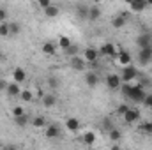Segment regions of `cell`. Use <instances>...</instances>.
Here are the masks:
<instances>
[{
  "instance_id": "1",
  "label": "cell",
  "mask_w": 152,
  "mask_h": 150,
  "mask_svg": "<svg viewBox=\"0 0 152 150\" xmlns=\"http://www.w3.org/2000/svg\"><path fill=\"white\" fill-rule=\"evenodd\" d=\"M120 92H122L124 97L131 99L133 103H143L145 97H147V92L143 90V85H131V83L126 85V83H122Z\"/></svg>"
},
{
  "instance_id": "2",
  "label": "cell",
  "mask_w": 152,
  "mask_h": 150,
  "mask_svg": "<svg viewBox=\"0 0 152 150\" xmlns=\"http://www.w3.org/2000/svg\"><path fill=\"white\" fill-rule=\"evenodd\" d=\"M136 76H138V71H136L133 66H127V67L122 69V73H120V79H122V83L129 85V83H133V81L136 79Z\"/></svg>"
},
{
  "instance_id": "3",
  "label": "cell",
  "mask_w": 152,
  "mask_h": 150,
  "mask_svg": "<svg viewBox=\"0 0 152 150\" xmlns=\"http://www.w3.org/2000/svg\"><path fill=\"white\" fill-rule=\"evenodd\" d=\"M104 83H106V87H108L110 90H120V87H122L120 74H117V73H110V74L106 76Z\"/></svg>"
},
{
  "instance_id": "4",
  "label": "cell",
  "mask_w": 152,
  "mask_h": 150,
  "mask_svg": "<svg viewBox=\"0 0 152 150\" xmlns=\"http://www.w3.org/2000/svg\"><path fill=\"white\" fill-rule=\"evenodd\" d=\"M99 50H96V48H87L85 51H83V60L87 62V66H90V64H96L97 60H99Z\"/></svg>"
},
{
  "instance_id": "5",
  "label": "cell",
  "mask_w": 152,
  "mask_h": 150,
  "mask_svg": "<svg viewBox=\"0 0 152 150\" xmlns=\"http://www.w3.org/2000/svg\"><path fill=\"white\" fill-rule=\"evenodd\" d=\"M117 53H118V50L113 46V42H104L99 48V55H103V57H117Z\"/></svg>"
},
{
  "instance_id": "6",
  "label": "cell",
  "mask_w": 152,
  "mask_h": 150,
  "mask_svg": "<svg viewBox=\"0 0 152 150\" xmlns=\"http://www.w3.org/2000/svg\"><path fill=\"white\" fill-rule=\"evenodd\" d=\"M117 60H118V64H120V66L127 67V66H131L133 57H131V53H129L127 50H118V53H117Z\"/></svg>"
},
{
  "instance_id": "7",
  "label": "cell",
  "mask_w": 152,
  "mask_h": 150,
  "mask_svg": "<svg viewBox=\"0 0 152 150\" xmlns=\"http://www.w3.org/2000/svg\"><path fill=\"white\" fill-rule=\"evenodd\" d=\"M138 60H140L142 66L151 64L152 62V46L151 48H143V50H140V53H138Z\"/></svg>"
},
{
  "instance_id": "8",
  "label": "cell",
  "mask_w": 152,
  "mask_h": 150,
  "mask_svg": "<svg viewBox=\"0 0 152 150\" xmlns=\"http://www.w3.org/2000/svg\"><path fill=\"white\" fill-rule=\"evenodd\" d=\"M60 134H62L60 125H57V124H50V125H46V138H48V140H55V138H58Z\"/></svg>"
},
{
  "instance_id": "9",
  "label": "cell",
  "mask_w": 152,
  "mask_h": 150,
  "mask_svg": "<svg viewBox=\"0 0 152 150\" xmlns=\"http://www.w3.org/2000/svg\"><path fill=\"white\" fill-rule=\"evenodd\" d=\"M136 44L140 46V50H143V48H151L152 46V36L151 34H147V32L140 34V36L136 37Z\"/></svg>"
},
{
  "instance_id": "10",
  "label": "cell",
  "mask_w": 152,
  "mask_h": 150,
  "mask_svg": "<svg viewBox=\"0 0 152 150\" xmlns=\"http://www.w3.org/2000/svg\"><path fill=\"white\" fill-rule=\"evenodd\" d=\"M69 66H71V69H75V71H85L87 62L83 60V57H73V58H69Z\"/></svg>"
},
{
  "instance_id": "11",
  "label": "cell",
  "mask_w": 152,
  "mask_h": 150,
  "mask_svg": "<svg viewBox=\"0 0 152 150\" xmlns=\"http://www.w3.org/2000/svg\"><path fill=\"white\" fill-rule=\"evenodd\" d=\"M103 14V9L99 5H88V21H97Z\"/></svg>"
},
{
  "instance_id": "12",
  "label": "cell",
  "mask_w": 152,
  "mask_h": 150,
  "mask_svg": "<svg viewBox=\"0 0 152 150\" xmlns=\"http://www.w3.org/2000/svg\"><path fill=\"white\" fill-rule=\"evenodd\" d=\"M122 118H124V122H126V124H134V122L140 118V111H138V110H133V108H129V111L126 113Z\"/></svg>"
},
{
  "instance_id": "13",
  "label": "cell",
  "mask_w": 152,
  "mask_h": 150,
  "mask_svg": "<svg viewBox=\"0 0 152 150\" xmlns=\"http://www.w3.org/2000/svg\"><path fill=\"white\" fill-rule=\"evenodd\" d=\"M25 79H27V73H25V69L16 67V69H14V73H12V81H14V83H18V85H21Z\"/></svg>"
},
{
  "instance_id": "14",
  "label": "cell",
  "mask_w": 152,
  "mask_h": 150,
  "mask_svg": "<svg viewBox=\"0 0 152 150\" xmlns=\"http://www.w3.org/2000/svg\"><path fill=\"white\" fill-rule=\"evenodd\" d=\"M149 7V4L147 2H142V0H133L131 4H129V9L133 11V12H142V11H145Z\"/></svg>"
},
{
  "instance_id": "15",
  "label": "cell",
  "mask_w": 152,
  "mask_h": 150,
  "mask_svg": "<svg viewBox=\"0 0 152 150\" xmlns=\"http://www.w3.org/2000/svg\"><path fill=\"white\" fill-rule=\"evenodd\" d=\"M7 95L9 97H20V94H21V88H20V85L18 83H14V81H11L9 85H7Z\"/></svg>"
},
{
  "instance_id": "16",
  "label": "cell",
  "mask_w": 152,
  "mask_h": 150,
  "mask_svg": "<svg viewBox=\"0 0 152 150\" xmlns=\"http://www.w3.org/2000/svg\"><path fill=\"white\" fill-rule=\"evenodd\" d=\"M85 81H87L88 87H97V85H99V76H97L96 71H88V73L85 74Z\"/></svg>"
},
{
  "instance_id": "17",
  "label": "cell",
  "mask_w": 152,
  "mask_h": 150,
  "mask_svg": "<svg viewBox=\"0 0 152 150\" xmlns=\"http://www.w3.org/2000/svg\"><path fill=\"white\" fill-rule=\"evenodd\" d=\"M66 129H67L69 133H78V131H80V120L75 118V117L67 118V120H66Z\"/></svg>"
},
{
  "instance_id": "18",
  "label": "cell",
  "mask_w": 152,
  "mask_h": 150,
  "mask_svg": "<svg viewBox=\"0 0 152 150\" xmlns=\"http://www.w3.org/2000/svg\"><path fill=\"white\" fill-rule=\"evenodd\" d=\"M42 53L48 55V57H53V55L57 53V44L51 42V41H46V42L42 44Z\"/></svg>"
},
{
  "instance_id": "19",
  "label": "cell",
  "mask_w": 152,
  "mask_h": 150,
  "mask_svg": "<svg viewBox=\"0 0 152 150\" xmlns=\"http://www.w3.org/2000/svg\"><path fill=\"white\" fill-rule=\"evenodd\" d=\"M44 14H46L48 18H57V16L60 14V7L55 5V4H51L48 9H44Z\"/></svg>"
},
{
  "instance_id": "20",
  "label": "cell",
  "mask_w": 152,
  "mask_h": 150,
  "mask_svg": "<svg viewBox=\"0 0 152 150\" xmlns=\"http://www.w3.org/2000/svg\"><path fill=\"white\" fill-rule=\"evenodd\" d=\"M76 14H78L80 20H87V18H88V5L80 4V5L76 7Z\"/></svg>"
},
{
  "instance_id": "21",
  "label": "cell",
  "mask_w": 152,
  "mask_h": 150,
  "mask_svg": "<svg viewBox=\"0 0 152 150\" xmlns=\"http://www.w3.org/2000/svg\"><path fill=\"white\" fill-rule=\"evenodd\" d=\"M55 103H57V97L53 94H46L42 97V106L44 108H51V106H55Z\"/></svg>"
},
{
  "instance_id": "22",
  "label": "cell",
  "mask_w": 152,
  "mask_h": 150,
  "mask_svg": "<svg viewBox=\"0 0 152 150\" xmlns=\"http://www.w3.org/2000/svg\"><path fill=\"white\" fill-rule=\"evenodd\" d=\"M108 136H110V141L118 143V141H120V138H122V131H120L118 127H113V129L108 133Z\"/></svg>"
},
{
  "instance_id": "23",
  "label": "cell",
  "mask_w": 152,
  "mask_h": 150,
  "mask_svg": "<svg viewBox=\"0 0 152 150\" xmlns=\"http://www.w3.org/2000/svg\"><path fill=\"white\" fill-rule=\"evenodd\" d=\"M64 55L66 57H69V58H73V57H78V44L76 42H73L66 51H64Z\"/></svg>"
},
{
  "instance_id": "24",
  "label": "cell",
  "mask_w": 152,
  "mask_h": 150,
  "mask_svg": "<svg viewBox=\"0 0 152 150\" xmlns=\"http://www.w3.org/2000/svg\"><path fill=\"white\" fill-rule=\"evenodd\" d=\"M126 23H127V21H126V20L122 18V16H118V14H117L113 20H112V27H113V28H122V27H124Z\"/></svg>"
},
{
  "instance_id": "25",
  "label": "cell",
  "mask_w": 152,
  "mask_h": 150,
  "mask_svg": "<svg viewBox=\"0 0 152 150\" xmlns=\"http://www.w3.org/2000/svg\"><path fill=\"white\" fill-rule=\"evenodd\" d=\"M71 44H73V41H71L69 37H66V36H62V37L58 39V46L62 48V51H66V50H67Z\"/></svg>"
},
{
  "instance_id": "26",
  "label": "cell",
  "mask_w": 152,
  "mask_h": 150,
  "mask_svg": "<svg viewBox=\"0 0 152 150\" xmlns=\"http://www.w3.org/2000/svg\"><path fill=\"white\" fill-rule=\"evenodd\" d=\"M14 122H16V125H18L20 129H25V127L28 125V117H27V115L18 117V118H14Z\"/></svg>"
},
{
  "instance_id": "27",
  "label": "cell",
  "mask_w": 152,
  "mask_h": 150,
  "mask_svg": "<svg viewBox=\"0 0 152 150\" xmlns=\"http://www.w3.org/2000/svg\"><path fill=\"white\" fill-rule=\"evenodd\" d=\"M20 99H21L23 103H30V101L34 99V94H32L30 90H21V94H20Z\"/></svg>"
},
{
  "instance_id": "28",
  "label": "cell",
  "mask_w": 152,
  "mask_h": 150,
  "mask_svg": "<svg viewBox=\"0 0 152 150\" xmlns=\"http://www.w3.org/2000/svg\"><path fill=\"white\" fill-rule=\"evenodd\" d=\"M94 141H96V134H94V133L88 131V133L83 134V143H85V145H92Z\"/></svg>"
},
{
  "instance_id": "29",
  "label": "cell",
  "mask_w": 152,
  "mask_h": 150,
  "mask_svg": "<svg viewBox=\"0 0 152 150\" xmlns=\"http://www.w3.org/2000/svg\"><path fill=\"white\" fill-rule=\"evenodd\" d=\"M127 111H129V104H126V103H120V104L117 106V115L124 117V115H126Z\"/></svg>"
},
{
  "instance_id": "30",
  "label": "cell",
  "mask_w": 152,
  "mask_h": 150,
  "mask_svg": "<svg viewBox=\"0 0 152 150\" xmlns=\"http://www.w3.org/2000/svg\"><path fill=\"white\" fill-rule=\"evenodd\" d=\"M32 125L34 127H46V118L44 117H36L32 120Z\"/></svg>"
},
{
  "instance_id": "31",
  "label": "cell",
  "mask_w": 152,
  "mask_h": 150,
  "mask_svg": "<svg viewBox=\"0 0 152 150\" xmlns=\"http://www.w3.org/2000/svg\"><path fill=\"white\" fill-rule=\"evenodd\" d=\"M11 34V30H9V23L5 21V23H0V37H7Z\"/></svg>"
},
{
  "instance_id": "32",
  "label": "cell",
  "mask_w": 152,
  "mask_h": 150,
  "mask_svg": "<svg viewBox=\"0 0 152 150\" xmlns=\"http://www.w3.org/2000/svg\"><path fill=\"white\" fill-rule=\"evenodd\" d=\"M101 125H103L101 129H103V131H106V133H110V131H112V129H113V127H115L113 124H112V120H110V118H104Z\"/></svg>"
},
{
  "instance_id": "33",
  "label": "cell",
  "mask_w": 152,
  "mask_h": 150,
  "mask_svg": "<svg viewBox=\"0 0 152 150\" xmlns=\"http://www.w3.org/2000/svg\"><path fill=\"white\" fill-rule=\"evenodd\" d=\"M140 131L145 133V134H152V122H143L140 125Z\"/></svg>"
},
{
  "instance_id": "34",
  "label": "cell",
  "mask_w": 152,
  "mask_h": 150,
  "mask_svg": "<svg viewBox=\"0 0 152 150\" xmlns=\"http://www.w3.org/2000/svg\"><path fill=\"white\" fill-rule=\"evenodd\" d=\"M9 30H11V34H20L21 32V25L20 23H9Z\"/></svg>"
},
{
  "instance_id": "35",
  "label": "cell",
  "mask_w": 152,
  "mask_h": 150,
  "mask_svg": "<svg viewBox=\"0 0 152 150\" xmlns=\"http://www.w3.org/2000/svg\"><path fill=\"white\" fill-rule=\"evenodd\" d=\"M12 115H14V118H18V117H23V115H27L25 110L21 108V106H16L14 110H12Z\"/></svg>"
},
{
  "instance_id": "36",
  "label": "cell",
  "mask_w": 152,
  "mask_h": 150,
  "mask_svg": "<svg viewBox=\"0 0 152 150\" xmlns=\"http://www.w3.org/2000/svg\"><path fill=\"white\" fill-rule=\"evenodd\" d=\"M48 85H50L51 88H57V87L60 85V81H58L57 78H53V76H50V78H48Z\"/></svg>"
},
{
  "instance_id": "37",
  "label": "cell",
  "mask_w": 152,
  "mask_h": 150,
  "mask_svg": "<svg viewBox=\"0 0 152 150\" xmlns=\"http://www.w3.org/2000/svg\"><path fill=\"white\" fill-rule=\"evenodd\" d=\"M7 16H9L7 14V9L5 7H0V23H5L7 21Z\"/></svg>"
},
{
  "instance_id": "38",
  "label": "cell",
  "mask_w": 152,
  "mask_h": 150,
  "mask_svg": "<svg viewBox=\"0 0 152 150\" xmlns=\"http://www.w3.org/2000/svg\"><path fill=\"white\" fill-rule=\"evenodd\" d=\"M37 5L41 7V9H48V7L51 5V0H39Z\"/></svg>"
},
{
  "instance_id": "39",
  "label": "cell",
  "mask_w": 152,
  "mask_h": 150,
  "mask_svg": "<svg viewBox=\"0 0 152 150\" xmlns=\"http://www.w3.org/2000/svg\"><path fill=\"white\" fill-rule=\"evenodd\" d=\"M143 104H145L147 108H151V110H152V94H147V97H145Z\"/></svg>"
},
{
  "instance_id": "40",
  "label": "cell",
  "mask_w": 152,
  "mask_h": 150,
  "mask_svg": "<svg viewBox=\"0 0 152 150\" xmlns=\"http://www.w3.org/2000/svg\"><path fill=\"white\" fill-rule=\"evenodd\" d=\"M7 85H9V83H7L5 79H0V90H7Z\"/></svg>"
}]
</instances>
